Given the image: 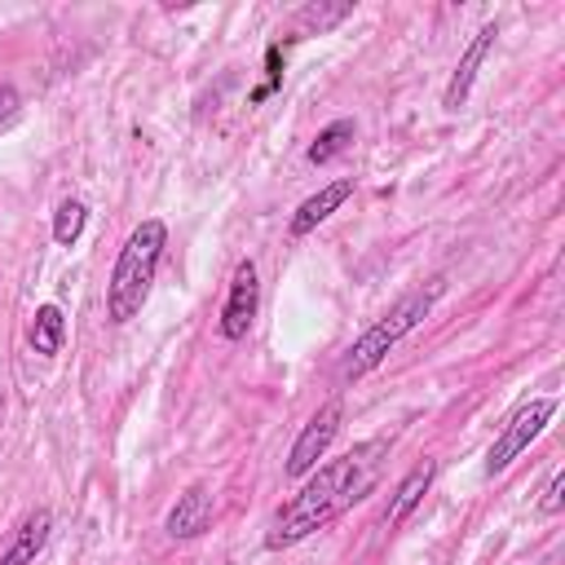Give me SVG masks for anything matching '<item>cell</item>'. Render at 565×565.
<instances>
[{
	"label": "cell",
	"instance_id": "1",
	"mask_svg": "<svg viewBox=\"0 0 565 565\" xmlns=\"http://www.w3.org/2000/svg\"><path fill=\"white\" fill-rule=\"evenodd\" d=\"M388 450H393L388 437H366V441H358L353 450H344V455L318 463V468L305 477L300 494H291V499L274 512V521H269V530H265V547H269V552L296 547L300 539L327 530L335 516H344L353 503H362V499L375 490V481H380V472H384V463H388Z\"/></svg>",
	"mask_w": 565,
	"mask_h": 565
},
{
	"label": "cell",
	"instance_id": "2",
	"mask_svg": "<svg viewBox=\"0 0 565 565\" xmlns=\"http://www.w3.org/2000/svg\"><path fill=\"white\" fill-rule=\"evenodd\" d=\"M163 247H168V225L159 216H146L132 225V234L124 238V247L110 265V282H106V322L110 327H124L141 313V305L154 287Z\"/></svg>",
	"mask_w": 565,
	"mask_h": 565
},
{
	"label": "cell",
	"instance_id": "3",
	"mask_svg": "<svg viewBox=\"0 0 565 565\" xmlns=\"http://www.w3.org/2000/svg\"><path fill=\"white\" fill-rule=\"evenodd\" d=\"M441 291H446V278L437 274V278H428L424 287H411L406 296H397V300L388 305V313H380V318L349 344V353H344V362H340V375H344V380H362L366 371H375V366L388 358V349H393L402 335H411V331L433 313V305L441 300Z\"/></svg>",
	"mask_w": 565,
	"mask_h": 565
},
{
	"label": "cell",
	"instance_id": "4",
	"mask_svg": "<svg viewBox=\"0 0 565 565\" xmlns=\"http://www.w3.org/2000/svg\"><path fill=\"white\" fill-rule=\"evenodd\" d=\"M552 415H556V397H530V402L503 424V433L490 441V450H486V477H499L516 455H525L530 441L552 424Z\"/></svg>",
	"mask_w": 565,
	"mask_h": 565
},
{
	"label": "cell",
	"instance_id": "5",
	"mask_svg": "<svg viewBox=\"0 0 565 565\" xmlns=\"http://www.w3.org/2000/svg\"><path fill=\"white\" fill-rule=\"evenodd\" d=\"M340 419H344L340 397L322 402V406L309 415V424L300 428V437L291 441L282 472H287V477H309V472L318 468V459H327V450H331V441H335V433H340Z\"/></svg>",
	"mask_w": 565,
	"mask_h": 565
},
{
	"label": "cell",
	"instance_id": "6",
	"mask_svg": "<svg viewBox=\"0 0 565 565\" xmlns=\"http://www.w3.org/2000/svg\"><path fill=\"white\" fill-rule=\"evenodd\" d=\"M256 309H260V278H256V260H238V265H234V278H230V296H225V305H221V322H216L221 340H230V344L247 340Z\"/></svg>",
	"mask_w": 565,
	"mask_h": 565
},
{
	"label": "cell",
	"instance_id": "7",
	"mask_svg": "<svg viewBox=\"0 0 565 565\" xmlns=\"http://www.w3.org/2000/svg\"><path fill=\"white\" fill-rule=\"evenodd\" d=\"M494 40H499V26H494V22H486V26L472 35V44H468L463 57L455 62V75H450V84H446V93H441V106H446V110H459V106L468 102V93H472V84H477V71H481V62L490 57Z\"/></svg>",
	"mask_w": 565,
	"mask_h": 565
},
{
	"label": "cell",
	"instance_id": "8",
	"mask_svg": "<svg viewBox=\"0 0 565 565\" xmlns=\"http://www.w3.org/2000/svg\"><path fill=\"white\" fill-rule=\"evenodd\" d=\"M212 490L203 486V481H194V486H185L181 494H177V503L168 508V516H163V530L172 534V539H199L207 525H212Z\"/></svg>",
	"mask_w": 565,
	"mask_h": 565
},
{
	"label": "cell",
	"instance_id": "9",
	"mask_svg": "<svg viewBox=\"0 0 565 565\" xmlns=\"http://www.w3.org/2000/svg\"><path fill=\"white\" fill-rule=\"evenodd\" d=\"M353 199V177H340V181H327L318 194H309L296 212H291V225H287V234L291 238H309L331 212H340L344 203Z\"/></svg>",
	"mask_w": 565,
	"mask_h": 565
},
{
	"label": "cell",
	"instance_id": "10",
	"mask_svg": "<svg viewBox=\"0 0 565 565\" xmlns=\"http://www.w3.org/2000/svg\"><path fill=\"white\" fill-rule=\"evenodd\" d=\"M49 534H53V512H49V508H31V512L18 521V530L9 534V543H4V552H0V565H35V556H40L44 543H49Z\"/></svg>",
	"mask_w": 565,
	"mask_h": 565
},
{
	"label": "cell",
	"instance_id": "11",
	"mask_svg": "<svg viewBox=\"0 0 565 565\" xmlns=\"http://www.w3.org/2000/svg\"><path fill=\"white\" fill-rule=\"evenodd\" d=\"M433 477H437V463L424 459V463H415V468L397 481V490H393V499H388V512H384V525H388V530H402V525L415 516V508H419L424 494L433 490Z\"/></svg>",
	"mask_w": 565,
	"mask_h": 565
},
{
	"label": "cell",
	"instance_id": "12",
	"mask_svg": "<svg viewBox=\"0 0 565 565\" xmlns=\"http://www.w3.org/2000/svg\"><path fill=\"white\" fill-rule=\"evenodd\" d=\"M62 340H66V313L57 305H40L31 313V327H26V344L40 358H53V353H62Z\"/></svg>",
	"mask_w": 565,
	"mask_h": 565
},
{
	"label": "cell",
	"instance_id": "13",
	"mask_svg": "<svg viewBox=\"0 0 565 565\" xmlns=\"http://www.w3.org/2000/svg\"><path fill=\"white\" fill-rule=\"evenodd\" d=\"M353 132H358V124H353V119H331V124H327V128L313 137V146L305 150V159H309L313 168L331 163V159H335V154H340V150L353 141Z\"/></svg>",
	"mask_w": 565,
	"mask_h": 565
},
{
	"label": "cell",
	"instance_id": "14",
	"mask_svg": "<svg viewBox=\"0 0 565 565\" xmlns=\"http://www.w3.org/2000/svg\"><path fill=\"white\" fill-rule=\"evenodd\" d=\"M84 221H88V207L79 199H66L57 212H53V243L57 247H75L79 234H84Z\"/></svg>",
	"mask_w": 565,
	"mask_h": 565
},
{
	"label": "cell",
	"instance_id": "15",
	"mask_svg": "<svg viewBox=\"0 0 565 565\" xmlns=\"http://www.w3.org/2000/svg\"><path fill=\"white\" fill-rule=\"evenodd\" d=\"M353 13V4H305L296 13V26H309V31H327L335 22H344Z\"/></svg>",
	"mask_w": 565,
	"mask_h": 565
},
{
	"label": "cell",
	"instance_id": "16",
	"mask_svg": "<svg viewBox=\"0 0 565 565\" xmlns=\"http://www.w3.org/2000/svg\"><path fill=\"white\" fill-rule=\"evenodd\" d=\"M561 503H565V468H556V472L547 477L543 499H539V512H543V516H556V512H561Z\"/></svg>",
	"mask_w": 565,
	"mask_h": 565
},
{
	"label": "cell",
	"instance_id": "17",
	"mask_svg": "<svg viewBox=\"0 0 565 565\" xmlns=\"http://www.w3.org/2000/svg\"><path fill=\"white\" fill-rule=\"evenodd\" d=\"M18 106H22L18 88H13L9 79H0V124H4V119H13V115H18Z\"/></svg>",
	"mask_w": 565,
	"mask_h": 565
}]
</instances>
